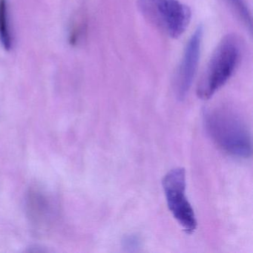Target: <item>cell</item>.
Here are the masks:
<instances>
[{
  "instance_id": "obj_1",
  "label": "cell",
  "mask_w": 253,
  "mask_h": 253,
  "mask_svg": "<svg viewBox=\"0 0 253 253\" xmlns=\"http://www.w3.org/2000/svg\"><path fill=\"white\" fill-rule=\"evenodd\" d=\"M204 119L207 133L222 150L237 158L250 157L251 134L236 110L229 106H217L205 112Z\"/></svg>"
},
{
  "instance_id": "obj_2",
  "label": "cell",
  "mask_w": 253,
  "mask_h": 253,
  "mask_svg": "<svg viewBox=\"0 0 253 253\" xmlns=\"http://www.w3.org/2000/svg\"><path fill=\"white\" fill-rule=\"evenodd\" d=\"M242 42L237 35H226L211 54L197 87L202 100L211 98L230 79L241 61Z\"/></svg>"
},
{
  "instance_id": "obj_3",
  "label": "cell",
  "mask_w": 253,
  "mask_h": 253,
  "mask_svg": "<svg viewBox=\"0 0 253 253\" xmlns=\"http://www.w3.org/2000/svg\"><path fill=\"white\" fill-rule=\"evenodd\" d=\"M137 8L151 25L174 39L186 32L192 17L189 7L179 0H138Z\"/></svg>"
},
{
  "instance_id": "obj_4",
  "label": "cell",
  "mask_w": 253,
  "mask_h": 253,
  "mask_svg": "<svg viewBox=\"0 0 253 253\" xmlns=\"http://www.w3.org/2000/svg\"><path fill=\"white\" fill-rule=\"evenodd\" d=\"M162 183L167 205L173 217L186 233H193L197 228V220L186 198L184 169H173L164 176Z\"/></svg>"
},
{
  "instance_id": "obj_5",
  "label": "cell",
  "mask_w": 253,
  "mask_h": 253,
  "mask_svg": "<svg viewBox=\"0 0 253 253\" xmlns=\"http://www.w3.org/2000/svg\"><path fill=\"white\" fill-rule=\"evenodd\" d=\"M204 29L198 26L185 47L183 57L176 72L174 93L178 100H184L192 87L199 64Z\"/></svg>"
},
{
  "instance_id": "obj_6",
  "label": "cell",
  "mask_w": 253,
  "mask_h": 253,
  "mask_svg": "<svg viewBox=\"0 0 253 253\" xmlns=\"http://www.w3.org/2000/svg\"><path fill=\"white\" fill-rule=\"evenodd\" d=\"M0 42L6 51L12 48V35L10 29L7 0H0Z\"/></svg>"
},
{
  "instance_id": "obj_7",
  "label": "cell",
  "mask_w": 253,
  "mask_h": 253,
  "mask_svg": "<svg viewBox=\"0 0 253 253\" xmlns=\"http://www.w3.org/2000/svg\"><path fill=\"white\" fill-rule=\"evenodd\" d=\"M124 243H125L126 247H130V248H134V247H137V245H138V240H137L136 237H127L125 241H124Z\"/></svg>"
}]
</instances>
